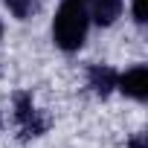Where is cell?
Here are the masks:
<instances>
[{"label":"cell","mask_w":148,"mask_h":148,"mask_svg":"<svg viewBox=\"0 0 148 148\" xmlns=\"http://www.w3.org/2000/svg\"><path fill=\"white\" fill-rule=\"evenodd\" d=\"M87 23H90V18L84 12V3H79V0H64L61 9H58V15H55V23H52L55 44L64 52H76L84 44Z\"/></svg>","instance_id":"obj_1"},{"label":"cell","mask_w":148,"mask_h":148,"mask_svg":"<svg viewBox=\"0 0 148 148\" xmlns=\"http://www.w3.org/2000/svg\"><path fill=\"white\" fill-rule=\"evenodd\" d=\"M15 119H18L23 136H41V134L47 131V125H49V122L35 110L29 93H18V96H15Z\"/></svg>","instance_id":"obj_2"},{"label":"cell","mask_w":148,"mask_h":148,"mask_svg":"<svg viewBox=\"0 0 148 148\" xmlns=\"http://www.w3.org/2000/svg\"><path fill=\"white\" fill-rule=\"evenodd\" d=\"M116 87L125 93V96H131V99H148V67H134V70H128L125 76H119L116 79Z\"/></svg>","instance_id":"obj_3"},{"label":"cell","mask_w":148,"mask_h":148,"mask_svg":"<svg viewBox=\"0 0 148 148\" xmlns=\"http://www.w3.org/2000/svg\"><path fill=\"white\" fill-rule=\"evenodd\" d=\"M116 79H119V73H116L113 67H108V64H93V67L87 70V82H90L93 93L102 96V99L116 87Z\"/></svg>","instance_id":"obj_4"},{"label":"cell","mask_w":148,"mask_h":148,"mask_svg":"<svg viewBox=\"0 0 148 148\" xmlns=\"http://www.w3.org/2000/svg\"><path fill=\"white\" fill-rule=\"evenodd\" d=\"M122 15V0H93V21L99 26H110Z\"/></svg>","instance_id":"obj_5"},{"label":"cell","mask_w":148,"mask_h":148,"mask_svg":"<svg viewBox=\"0 0 148 148\" xmlns=\"http://www.w3.org/2000/svg\"><path fill=\"white\" fill-rule=\"evenodd\" d=\"M6 6L15 18H26L32 9H35V0H6Z\"/></svg>","instance_id":"obj_6"},{"label":"cell","mask_w":148,"mask_h":148,"mask_svg":"<svg viewBox=\"0 0 148 148\" xmlns=\"http://www.w3.org/2000/svg\"><path fill=\"white\" fill-rule=\"evenodd\" d=\"M134 21L145 23V0H134Z\"/></svg>","instance_id":"obj_7"},{"label":"cell","mask_w":148,"mask_h":148,"mask_svg":"<svg viewBox=\"0 0 148 148\" xmlns=\"http://www.w3.org/2000/svg\"><path fill=\"white\" fill-rule=\"evenodd\" d=\"M128 148H145V136L139 134V136H134L131 142H128Z\"/></svg>","instance_id":"obj_8"},{"label":"cell","mask_w":148,"mask_h":148,"mask_svg":"<svg viewBox=\"0 0 148 148\" xmlns=\"http://www.w3.org/2000/svg\"><path fill=\"white\" fill-rule=\"evenodd\" d=\"M0 35H3V26H0Z\"/></svg>","instance_id":"obj_9"},{"label":"cell","mask_w":148,"mask_h":148,"mask_svg":"<svg viewBox=\"0 0 148 148\" xmlns=\"http://www.w3.org/2000/svg\"><path fill=\"white\" fill-rule=\"evenodd\" d=\"M79 3H84V0H79Z\"/></svg>","instance_id":"obj_10"}]
</instances>
